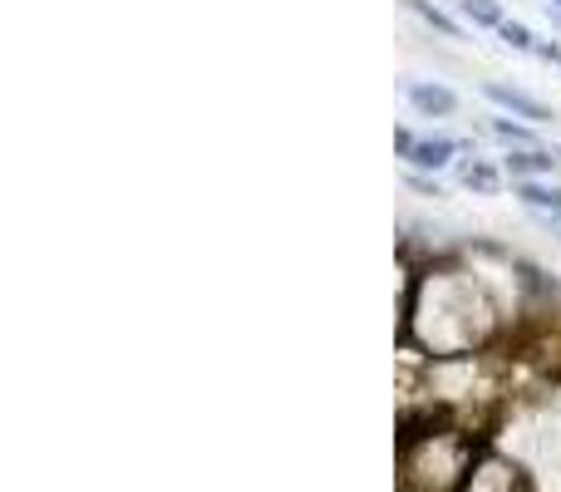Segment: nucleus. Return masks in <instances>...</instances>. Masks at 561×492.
I'll use <instances>...</instances> for the list:
<instances>
[{
    "label": "nucleus",
    "mask_w": 561,
    "mask_h": 492,
    "mask_svg": "<svg viewBox=\"0 0 561 492\" xmlns=\"http://www.w3.org/2000/svg\"><path fill=\"white\" fill-rule=\"evenodd\" d=\"M497 45H503V49H517V55H533V49H537V30L507 15L503 25H497Z\"/></svg>",
    "instance_id": "nucleus-10"
},
{
    "label": "nucleus",
    "mask_w": 561,
    "mask_h": 492,
    "mask_svg": "<svg viewBox=\"0 0 561 492\" xmlns=\"http://www.w3.org/2000/svg\"><path fill=\"white\" fill-rule=\"evenodd\" d=\"M404 187L414 197H424V203H444V197H448L444 178H438V173H419V168H404Z\"/></svg>",
    "instance_id": "nucleus-11"
},
{
    "label": "nucleus",
    "mask_w": 561,
    "mask_h": 492,
    "mask_svg": "<svg viewBox=\"0 0 561 492\" xmlns=\"http://www.w3.org/2000/svg\"><path fill=\"white\" fill-rule=\"evenodd\" d=\"M404 104L414 118H434V124H444V118H458L463 114V94H458L454 84H444V79H404Z\"/></svg>",
    "instance_id": "nucleus-2"
},
{
    "label": "nucleus",
    "mask_w": 561,
    "mask_h": 492,
    "mask_svg": "<svg viewBox=\"0 0 561 492\" xmlns=\"http://www.w3.org/2000/svg\"><path fill=\"white\" fill-rule=\"evenodd\" d=\"M513 203L533 217L561 213V178H527V183H513Z\"/></svg>",
    "instance_id": "nucleus-6"
},
{
    "label": "nucleus",
    "mask_w": 561,
    "mask_h": 492,
    "mask_svg": "<svg viewBox=\"0 0 561 492\" xmlns=\"http://www.w3.org/2000/svg\"><path fill=\"white\" fill-rule=\"evenodd\" d=\"M552 5H561V0H552Z\"/></svg>",
    "instance_id": "nucleus-14"
},
{
    "label": "nucleus",
    "mask_w": 561,
    "mask_h": 492,
    "mask_svg": "<svg viewBox=\"0 0 561 492\" xmlns=\"http://www.w3.org/2000/svg\"><path fill=\"white\" fill-rule=\"evenodd\" d=\"M414 144H419V128H409V124H394V158L404 163L409 153H414Z\"/></svg>",
    "instance_id": "nucleus-12"
},
{
    "label": "nucleus",
    "mask_w": 561,
    "mask_h": 492,
    "mask_svg": "<svg viewBox=\"0 0 561 492\" xmlns=\"http://www.w3.org/2000/svg\"><path fill=\"white\" fill-rule=\"evenodd\" d=\"M454 178H458V187H468V193H478V197H497V193H507V173H503V163L497 158H488L483 148H478V138L468 144V153L454 163Z\"/></svg>",
    "instance_id": "nucleus-4"
},
{
    "label": "nucleus",
    "mask_w": 561,
    "mask_h": 492,
    "mask_svg": "<svg viewBox=\"0 0 561 492\" xmlns=\"http://www.w3.org/2000/svg\"><path fill=\"white\" fill-rule=\"evenodd\" d=\"M557 153H561V144H557Z\"/></svg>",
    "instance_id": "nucleus-15"
},
{
    "label": "nucleus",
    "mask_w": 561,
    "mask_h": 492,
    "mask_svg": "<svg viewBox=\"0 0 561 492\" xmlns=\"http://www.w3.org/2000/svg\"><path fill=\"white\" fill-rule=\"evenodd\" d=\"M483 134L493 138L497 148H537V144H547L542 128H537V124H527V118H513V114H497V108L488 114Z\"/></svg>",
    "instance_id": "nucleus-7"
},
{
    "label": "nucleus",
    "mask_w": 561,
    "mask_h": 492,
    "mask_svg": "<svg viewBox=\"0 0 561 492\" xmlns=\"http://www.w3.org/2000/svg\"><path fill=\"white\" fill-rule=\"evenodd\" d=\"M533 59H542V65H561V39H552V35H537Z\"/></svg>",
    "instance_id": "nucleus-13"
},
{
    "label": "nucleus",
    "mask_w": 561,
    "mask_h": 492,
    "mask_svg": "<svg viewBox=\"0 0 561 492\" xmlns=\"http://www.w3.org/2000/svg\"><path fill=\"white\" fill-rule=\"evenodd\" d=\"M448 5H454V15L463 20V25L488 30V35H497V25L507 20V5H503V0H448Z\"/></svg>",
    "instance_id": "nucleus-9"
},
{
    "label": "nucleus",
    "mask_w": 561,
    "mask_h": 492,
    "mask_svg": "<svg viewBox=\"0 0 561 492\" xmlns=\"http://www.w3.org/2000/svg\"><path fill=\"white\" fill-rule=\"evenodd\" d=\"M404 10L419 20L424 30H434L438 39H463V20L454 15V5H444V0H404Z\"/></svg>",
    "instance_id": "nucleus-8"
},
{
    "label": "nucleus",
    "mask_w": 561,
    "mask_h": 492,
    "mask_svg": "<svg viewBox=\"0 0 561 492\" xmlns=\"http://www.w3.org/2000/svg\"><path fill=\"white\" fill-rule=\"evenodd\" d=\"M503 163L507 183H527V178H557L561 173V153L552 144H537V148H503L497 153Z\"/></svg>",
    "instance_id": "nucleus-5"
},
{
    "label": "nucleus",
    "mask_w": 561,
    "mask_h": 492,
    "mask_svg": "<svg viewBox=\"0 0 561 492\" xmlns=\"http://www.w3.org/2000/svg\"><path fill=\"white\" fill-rule=\"evenodd\" d=\"M468 144L473 138H458V134H444V128H428V134H419L414 153L404 158V168H419V173H454V163L468 153Z\"/></svg>",
    "instance_id": "nucleus-3"
},
{
    "label": "nucleus",
    "mask_w": 561,
    "mask_h": 492,
    "mask_svg": "<svg viewBox=\"0 0 561 492\" xmlns=\"http://www.w3.org/2000/svg\"><path fill=\"white\" fill-rule=\"evenodd\" d=\"M478 94H483L488 104L497 108V114L527 118V124H537V128H552L557 124V108L547 104V99L527 94L523 84H507V79H483V84H478Z\"/></svg>",
    "instance_id": "nucleus-1"
}]
</instances>
